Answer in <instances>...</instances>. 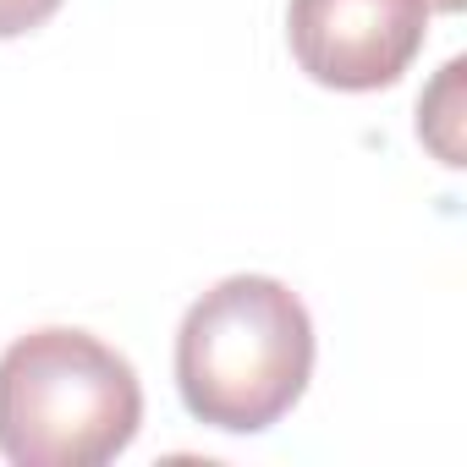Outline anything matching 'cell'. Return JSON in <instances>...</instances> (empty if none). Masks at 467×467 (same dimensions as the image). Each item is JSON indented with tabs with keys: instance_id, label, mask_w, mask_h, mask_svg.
<instances>
[{
	"instance_id": "1",
	"label": "cell",
	"mask_w": 467,
	"mask_h": 467,
	"mask_svg": "<svg viewBox=\"0 0 467 467\" xmlns=\"http://www.w3.org/2000/svg\"><path fill=\"white\" fill-rule=\"evenodd\" d=\"M314 374V319L275 275H225L176 330L182 407L220 434L281 423Z\"/></svg>"
},
{
	"instance_id": "2",
	"label": "cell",
	"mask_w": 467,
	"mask_h": 467,
	"mask_svg": "<svg viewBox=\"0 0 467 467\" xmlns=\"http://www.w3.org/2000/svg\"><path fill=\"white\" fill-rule=\"evenodd\" d=\"M143 423L138 368L88 330L45 325L0 352V456L17 467H105Z\"/></svg>"
},
{
	"instance_id": "3",
	"label": "cell",
	"mask_w": 467,
	"mask_h": 467,
	"mask_svg": "<svg viewBox=\"0 0 467 467\" xmlns=\"http://www.w3.org/2000/svg\"><path fill=\"white\" fill-rule=\"evenodd\" d=\"M423 0H292L286 39L297 67L341 94L390 88L423 50Z\"/></svg>"
},
{
	"instance_id": "4",
	"label": "cell",
	"mask_w": 467,
	"mask_h": 467,
	"mask_svg": "<svg viewBox=\"0 0 467 467\" xmlns=\"http://www.w3.org/2000/svg\"><path fill=\"white\" fill-rule=\"evenodd\" d=\"M56 12H61V0H0V39L34 34V28H45Z\"/></svg>"
},
{
	"instance_id": "5",
	"label": "cell",
	"mask_w": 467,
	"mask_h": 467,
	"mask_svg": "<svg viewBox=\"0 0 467 467\" xmlns=\"http://www.w3.org/2000/svg\"><path fill=\"white\" fill-rule=\"evenodd\" d=\"M423 6H429V12H462L467 0H423Z\"/></svg>"
}]
</instances>
